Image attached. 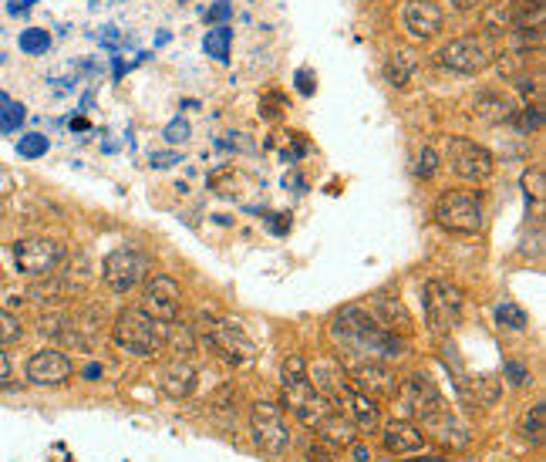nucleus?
Listing matches in <instances>:
<instances>
[{"mask_svg":"<svg viewBox=\"0 0 546 462\" xmlns=\"http://www.w3.org/2000/svg\"><path fill=\"white\" fill-rule=\"evenodd\" d=\"M483 0H452V7L455 11H472V7H479Z\"/></svg>","mask_w":546,"mask_h":462,"instance_id":"nucleus-47","label":"nucleus"},{"mask_svg":"<svg viewBox=\"0 0 546 462\" xmlns=\"http://www.w3.org/2000/svg\"><path fill=\"white\" fill-rule=\"evenodd\" d=\"M418 54L411 51V47H394L388 51V58H385V81L392 85V88H409L415 75H418Z\"/></svg>","mask_w":546,"mask_h":462,"instance_id":"nucleus-20","label":"nucleus"},{"mask_svg":"<svg viewBox=\"0 0 546 462\" xmlns=\"http://www.w3.org/2000/svg\"><path fill=\"white\" fill-rule=\"evenodd\" d=\"M449 166L459 179H466V183H485L492 172H496V159L492 153L479 145V142L472 139H462V136H455L449 139Z\"/></svg>","mask_w":546,"mask_h":462,"instance_id":"nucleus-10","label":"nucleus"},{"mask_svg":"<svg viewBox=\"0 0 546 462\" xmlns=\"http://www.w3.org/2000/svg\"><path fill=\"white\" fill-rule=\"evenodd\" d=\"M149 257L138 253V250H115L108 253L105 263H102V277L115 293H128L132 287H138L145 274H149Z\"/></svg>","mask_w":546,"mask_h":462,"instance_id":"nucleus-11","label":"nucleus"},{"mask_svg":"<svg viewBox=\"0 0 546 462\" xmlns=\"http://www.w3.org/2000/svg\"><path fill=\"white\" fill-rule=\"evenodd\" d=\"M318 432H320V442H327L331 449H337V446L348 449L351 442H358V429H354L344 416H337V412H331V416L324 418L318 425Z\"/></svg>","mask_w":546,"mask_h":462,"instance_id":"nucleus-24","label":"nucleus"},{"mask_svg":"<svg viewBox=\"0 0 546 462\" xmlns=\"http://www.w3.org/2000/svg\"><path fill=\"white\" fill-rule=\"evenodd\" d=\"M435 219H439L442 230L449 233H462V236H472V233L483 230L485 223V210L479 193L472 189H449L435 200Z\"/></svg>","mask_w":546,"mask_h":462,"instance_id":"nucleus-4","label":"nucleus"},{"mask_svg":"<svg viewBox=\"0 0 546 462\" xmlns=\"http://www.w3.org/2000/svg\"><path fill=\"white\" fill-rule=\"evenodd\" d=\"M331 338L337 344V355H344L351 365L361 361H392L405 355V338L385 331L375 324V318L358 304H348L334 314Z\"/></svg>","mask_w":546,"mask_h":462,"instance_id":"nucleus-1","label":"nucleus"},{"mask_svg":"<svg viewBox=\"0 0 546 462\" xmlns=\"http://www.w3.org/2000/svg\"><path fill=\"white\" fill-rule=\"evenodd\" d=\"M364 310L375 318L378 327L392 331V334H398V338H409L411 334V314L398 297H371Z\"/></svg>","mask_w":546,"mask_h":462,"instance_id":"nucleus-18","label":"nucleus"},{"mask_svg":"<svg viewBox=\"0 0 546 462\" xmlns=\"http://www.w3.org/2000/svg\"><path fill=\"white\" fill-rule=\"evenodd\" d=\"M17 338H21V321H17L14 314L0 310V348L4 344H14Z\"/></svg>","mask_w":546,"mask_h":462,"instance_id":"nucleus-38","label":"nucleus"},{"mask_svg":"<svg viewBox=\"0 0 546 462\" xmlns=\"http://www.w3.org/2000/svg\"><path fill=\"white\" fill-rule=\"evenodd\" d=\"M182 291L179 284L166 274H152L145 280V291H142V310L149 314L152 321H176L179 318Z\"/></svg>","mask_w":546,"mask_h":462,"instance_id":"nucleus-12","label":"nucleus"},{"mask_svg":"<svg viewBox=\"0 0 546 462\" xmlns=\"http://www.w3.org/2000/svg\"><path fill=\"white\" fill-rule=\"evenodd\" d=\"M543 432H546V405L536 401L530 412H526V418H523V435L530 439L533 446H540L543 442Z\"/></svg>","mask_w":546,"mask_h":462,"instance_id":"nucleus-29","label":"nucleus"},{"mask_svg":"<svg viewBox=\"0 0 546 462\" xmlns=\"http://www.w3.org/2000/svg\"><path fill=\"white\" fill-rule=\"evenodd\" d=\"M307 462H337V456H334V449L327 442H318V446L307 449Z\"/></svg>","mask_w":546,"mask_h":462,"instance_id":"nucleus-41","label":"nucleus"},{"mask_svg":"<svg viewBox=\"0 0 546 462\" xmlns=\"http://www.w3.org/2000/svg\"><path fill=\"white\" fill-rule=\"evenodd\" d=\"M47 149H51V142L41 132H28V136H21V142H17V155H24V159H41Z\"/></svg>","mask_w":546,"mask_h":462,"instance_id":"nucleus-33","label":"nucleus"},{"mask_svg":"<svg viewBox=\"0 0 546 462\" xmlns=\"http://www.w3.org/2000/svg\"><path fill=\"white\" fill-rule=\"evenodd\" d=\"M351 385L368 399H394L401 382L385 361H361V365H351Z\"/></svg>","mask_w":546,"mask_h":462,"instance_id":"nucleus-13","label":"nucleus"},{"mask_svg":"<svg viewBox=\"0 0 546 462\" xmlns=\"http://www.w3.org/2000/svg\"><path fill=\"white\" fill-rule=\"evenodd\" d=\"M516 88L523 92V98H526V105H543V78L540 75H523L513 81Z\"/></svg>","mask_w":546,"mask_h":462,"instance_id":"nucleus-34","label":"nucleus"},{"mask_svg":"<svg viewBox=\"0 0 546 462\" xmlns=\"http://www.w3.org/2000/svg\"><path fill=\"white\" fill-rule=\"evenodd\" d=\"M381 442H385V449L394 452V456H409V452H422L425 442H428V435H425L415 422H409V418H394V422H388L385 432H381Z\"/></svg>","mask_w":546,"mask_h":462,"instance_id":"nucleus-19","label":"nucleus"},{"mask_svg":"<svg viewBox=\"0 0 546 462\" xmlns=\"http://www.w3.org/2000/svg\"><path fill=\"white\" fill-rule=\"evenodd\" d=\"M314 88H318V85H314V75H310L307 68H301V71H297V92H301V95H314Z\"/></svg>","mask_w":546,"mask_h":462,"instance_id":"nucleus-42","label":"nucleus"},{"mask_svg":"<svg viewBox=\"0 0 546 462\" xmlns=\"http://www.w3.org/2000/svg\"><path fill=\"white\" fill-rule=\"evenodd\" d=\"M394 399L405 401V408H409L411 416L422 418V425H432L435 418H442L449 412V405L442 399V392L432 385V378L428 375H409L401 385H398V395Z\"/></svg>","mask_w":546,"mask_h":462,"instance_id":"nucleus-8","label":"nucleus"},{"mask_svg":"<svg viewBox=\"0 0 546 462\" xmlns=\"http://www.w3.org/2000/svg\"><path fill=\"white\" fill-rule=\"evenodd\" d=\"M331 405H344V418H348L351 425L358 432H378V425H381V412H378V405H375V399H368V395H361L358 388L354 385H348V388H341L337 395L331 399Z\"/></svg>","mask_w":546,"mask_h":462,"instance_id":"nucleus-14","label":"nucleus"},{"mask_svg":"<svg viewBox=\"0 0 546 462\" xmlns=\"http://www.w3.org/2000/svg\"><path fill=\"white\" fill-rule=\"evenodd\" d=\"M250 432H253V442L270 456H280L290 449V429L284 412L273 405V401H257L253 412H250Z\"/></svg>","mask_w":546,"mask_h":462,"instance_id":"nucleus-9","label":"nucleus"},{"mask_svg":"<svg viewBox=\"0 0 546 462\" xmlns=\"http://www.w3.org/2000/svg\"><path fill=\"white\" fill-rule=\"evenodd\" d=\"M523 193H526V202H533L536 210H543V200H546L543 169H530L526 176H523Z\"/></svg>","mask_w":546,"mask_h":462,"instance_id":"nucleus-30","label":"nucleus"},{"mask_svg":"<svg viewBox=\"0 0 546 462\" xmlns=\"http://www.w3.org/2000/svg\"><path fill=\"white\" fill-rule=\"evenodd\" d=\"M509 122H516L523 132H536V128L543 125V105H526L523 111H513Z\"/></svg>","mask_w":546,"mask_h":462,"instance_id":"nucleus-35","label":"nucleus"},{"mask_svg":"<svg viewBox=\"0 0 546 462\" xmlns=\"http://www.w3.org/2000/svg\"><path fill=\"white\" fill-rule=\"evenodd\" d=\"M229 45H233V31H229L227 24H212L210 31H206V41H203L206 54H210V58H216V62H227Z\"/></svg>","mask_w":546,"mask_h":462,"instance_id":"nucleus-28","label":"nucleus"},{"mask_svg":"<svg viewBox=\"0 0 546 462\" xmlns=\"http://www.w3.org/2000/svg\"><path fill=\"white\" fill-rule=\"evenodd\" d=\"M401 462H449V459H442V456H418V459H401Z\"/></svg>","mask_w":546,"mask_h":462,"instance_id":"nucleus-49","label":"nucleus"},{"mask_svg":"<svg viewBox=\"0 0 546 462\" xmlns=\"http://www.w3.org/2000/svg\"><path fill=\"white\" fill-rule=\"evenodd\" d=\"M71 358L61 355V351H37V355L28 361V382L30 385H64L71 378Z\"/></svg>","mask_w":546,"mask_h":462,"instance_id":"nucleus-16","label":"nucleus"},{"mask_svg":"<svg viewBox=\"0 0 546 462\" xmlns=\"http://www.w3.org/2000/svg\"><path fill=\"white\" fill-rule=\"evenodd\" d=\"M47 47H51V34L45 28H28V31H21V51L24 54H47Z\"/></svg>","mask_w":546,"mask_h":462,"instance_id":"nucleus-31","label":"nucleus"},{"mask_svg":"<svg viewBox=\"0 0 546 462\" xmlns=\"http://www.w3.org/2000/svg\"><path fill=\"white\" fill-rule=\"evenodd\" d=\"M189 139H193V128H189V122H186V119H172V122L166 125V142H169V145H186Z\"/></svg>","mask_w":546,"mask_h":462,"instance_id":"nucleus-37","label":"nucleus"},{"mask_svg":"<svg viewBox=\"0 0 546 462\" xmlns=\"http://www.w3.org/2000/svg\"><path fill=\"white\" fill-rule=\"evenodd\" d=\"M466 314V293L449 280H428L425 284V318L435 334H449L462 324Z\"/></svg>","mask_w":546,"mask_h":462,"instance_id":"nucleus-6","label":"nucleus"},{"mask_svg":"<svg viewBox=\"0 0 546 462\" xmlns=\"http://www.w3.org/2000/svg\"><path fill=\"white\" fill-rule=\"evenodd\" d=\"M229 17H233V4H229V0H216L210 11H206V21H210V24H227Z\"/></svg>","mask_w":546,"mask_h":462,"instance_id":"nucleus-40","label":"nucleus"},{"mask_svg":"<svg viewBox=\"0 0 546 462\" xmlns=\"http://www.w3.org/2000/svg\"><path fill=\"white\" fill-rule=\"evenodd\" d=\"M310 378V365H307V358L303 355H287L284 358V365H280V385L284 392H301L303 385H310L307 382Z\"/></svg>","mask_w":546,"mask_h":462,"instance_id":"nucleus-26","label":"nucleus"},{"mask_svg":"<svg viewBox=\"0 0 546 462\" xmlns=\"http://www.w3.org/2000/svg\"><path fill=\"white\" fill-rule=\"evenodd\" d=\"M159 385H162V392H166L169 399H189L193 395V388H196V368L189 365V361H172V365H166L162 368V375H159Z\"/></svg>","mask_w":546,"mask_h":462,"instance_id":"nucleus-22","label":"nucleus"},{"mask_svg":"<svg viewBox=\"0 0 546 462\" xmlns=\"http://www.w3.org/2000/svg\"><path fill=\"white\" fill-rule=\"evenodd\" d=\"M267 227H270L273 233H280V236H284V233L290 230V219H280V213H270V216H267Z\"/></svg>","mask_w":546,"mask_h":462,"instance_id":"nucleus-43","label":"nucleus"},{"mask_svg":"<svg viewBox=\"0 0 546 462\" xmlns=\"http://www.w3.org/2000/svg\"><path fill=\"white\" fill-rule=\"evenodd\" d=\"M496 321H500V327H509V331H526L530 318H526V310L523 308H516V304H509V301H502L500 308H496Z\"/></svg>","mask_w":546,"mask_h":462,"instance_id":"nucleus-32","label":"nucleus"},{"mask_svg":"<svg viewBox=\"0 0 546 462\" xmlns=\"http://www.w3.org/2000/svg\"><path fill=\"white\" fill-rule=\"evenodd\" d=\"M7 378H11V361H7V355L0 351V385H4Z\"/></svg>","mask_w":546,"mask_h":462,"instance_id":"nucleus-46","label":"nucleus"},{"mask_svg":"<svg viewBox=\"0 0 546 462\" xmlns=\"http://www.w3.org/2000/svg\"><path fill=\"white\" fill-rule=\"evenodd\" d=\"M492 62H496V45H492V37H485V34H462V37H452V41L439 51V64L442 68H449V71H455V75H476V71H485Z\"/></svg>","mask_w":546,"mask_h":462,"instance_id":"nucleus-5","label":"nucleus"},{"mask_svg":"<svg viewBox=\"0 0 546 462\" xmlns=\"http://www.w3.org/2000/svg\"><path fill=\"white\" fill-rule=\"evenodd\" d=\"M472 115L479 122H489V125H500V122H509L513 119V102L500 92H476L472 95Z\"/></svg>","mask_w":546,"mask_h":462,"instance_id":"nucleus-21","label":"nucleus"},{"mask_svg":"<svg viewBox=\"0 0 546 462\" xmlns=\"http://www.w3.org/2000/svg\"><path fill=\"white\" fill-rule=\"evenodd\" d=\"M172 162H176V155H166V153L152 155V166H155V169H166V166H172Z\"/></svg>","mask_w":546,"mask_h":462,"instance_id":"nucleus-44","label":"nucleus"},{"mask_svg":"<svg viewBox=\"0 0 546 462\" xmlns=\"http://www.w3.org/2000/svg\"><path fill=\"white\" fill-rule=\"evenodd\" d=\"M307 382H310V388L320 392L324 399H334L341 388L351 385L348 378H344V371H341V365H334V361H318V365H314V378H307Z\"/></svg>","mask_w":546,"mask_h":462,"instance_id":"nucleus-23","label":"nucleus"},{"mask_svg":"<svg viewBox=\"0 0 546 462\" xmlns=\"http://www.w3.org/2000/svg\"><path fill=\"white\" fill-rule=\"evenodd\" d=\"M483 28L489 37H506L513 31V7L509 0H492L483 11Z\"/></svg>","mask_w":546,"mask_h":462,"instance_id":"nucleus-25","label":"nucleus"},{"mask_svg":"<svg viewBox=\"0 0 546 462\" xmlns=\"http://www.w3.org/2000/svg\"><path fill=\"white\" fill-rule=\"evenodd\" d=\"M502 375H506V378H509V385H516V388H523L526 382H533L530 368H526V365H519V361H506V365H502Z\"/></svg>","mask_w":546,"mask_h":462,"instance_id":"nucleus-39","label":"nucleus"},{"mask_svg":"<svg viewBox=\"0 0 546 462\" xmlns=\"http://www.w3.org/2000/svg\"><path fill=\"white\" fill-rule=\"evenodd\" d=\"M112 338H115L121 351L149 358L155 351H162V321H152L145 310L128 308L121 310L115 324H112Z\"/></svg>","mask_w":546,"mask_h":462,"instance_id":"nucleus-3","label":"nucleus"},{"mask_svg":"<svg viewBox=\"0 0 546 462\" xmlns=\"http://www.w3.org/2000/svg\"><path fill=\"white\" fill-rule=\"evenodd\" d=\"M401 24H405V31H409L411 37L428 41V37H435V34L442 31L445 11H442L435 0H409L405 11H401Z\"/></svg>","mask_w":546,"mask_h":462,"instance_id":"nucleus-15","label":"nucleus"},{"mask_svg":"<svg viewBox=\"0 0 546 462\" xmlns=\"http://www.w3.org/2000/svg\"><path fill=\"white\" fill-rule=\"evenodd\" d=\"M435 172H439V153L432 145H425L422 153H418V159H415V176L418 179H432Z\"/></svg>","mask_w":546,"mask_h":462,"instance_id":"nucleus-36","label":"nucleus"},{"mask_svg":"<svg viewBox=\"0 0 546 462\" xmlns=\"http://www.w3.org/2000/svg\"><path fill=\"white\" fill-rule=\"evenodd\" d=\"M85 378H88V382L102 378V368H98V365H88V368H85Z\"/></svg>","mask_w":546,"mask_h":462,"instance_id":"nucleus-48","label":"nucleus"},{"mask_svg":"<svg viewBox=\"0 0 546 462\" xmlns=\"http://www.w3.org/2000/svg\"><path fill=\"white\" fill-rule=\"evenodd\" d=\"M348 449H351V456H354L358 462H368V459H371V452H368L364 446H358V442H351Z\"/></svg>","mask_w":546,"mask_h":462,"instance_id":"nucleus-45","label":"nucleus"},{"mask_svg":"<svg viewBox=\"0 0 546 462\" xmlns=\"http://www.w3.org/2000/svg\"><path fill=\"white\" fill-rule=\"evenodd\" d=\"M193 331L203 338V344H206L210 351L223 355L229 365H243V361H250V358L257 355V344L246 338V331H243L236 321L199 314V321L193 324Z\"/></svg>","mask_w":546,"mask_h":462,"instance_id":"nucleus-2","label":"nucleus"},{"mask_svg":"<svg viewBox=\"0 0 546 462\" xmlns=\"http://www.w3.org/2000/svg\"><path fill=\"white\" fill-rule=\"evenodd\" d=\"M64 260H68V250H64V243H58V240L34 236V240H17L14 243L17 270L28 274V277H47V274H54Z\"/></svg>","mask_w":546,"mask_h":462,"instance_id":"nucleus-7","label":"nucleus"},{"mask_svg":"<svg viewBox=\"0 0 546 462\" xmlns=\"http://www.w3.org/2000/svg\"><path fill=\"white\" fill-rule=\"evenodd\" d=\"M428 429L439 432L435 439H439L442 446H449V449H466V446H469V432L462 429V425H459V422H455V418L449 416V412H445L442 418H435V422H432Z\"/></svg>","mask_w":546,"mask_h":462,"instance_id":"nucleus-27","label":"nucleus"},{"mask_svg":"<svg viewBox=\"0 0 546 462\" xmlns=\"http://www.w3.org/2000/svg\"><path fill=\"white\" fill-rule=\"evenodd\" d=\"M287 405H290V412L297 416V422H301V425H307V429H314V432H318L320 422L334 412L331 399H324V395H320V392H314L310 385H303L301 392H290Z\"/></svg>","mask_w":546,"mask_h":462,"instance_id":"nucleus-17","label":"nucleus"}]
</instances>
